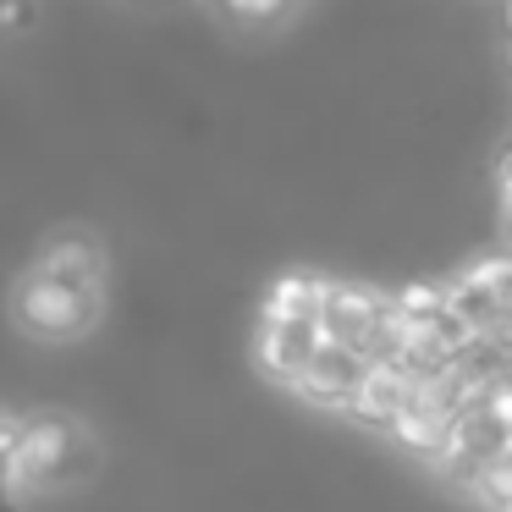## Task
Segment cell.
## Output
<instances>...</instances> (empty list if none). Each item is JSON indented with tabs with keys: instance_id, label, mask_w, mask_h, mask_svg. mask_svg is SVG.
Here are the masks:
<instances>
[{
	"instance_id": "cell-1",
	"label": "cell",
	"mask_w": 512,
	"mask_h": 512,
	"mask_svg": "<svg viewBox=\"0 0 512 512\" xmlns=\"http://www.w3.org/2000/svg\"><path fill=\"white\" fill-rule=\"evenodd\" d=\"M100 468V441L72 413H28L17 446L0 463V496L6 501H45L61 490L94 479Z\"/></svg>"
},
{
	"instance_id": "cell-2",
	"label": "cell",
	"mask_w": 512,
	"mask_h": 512,
	"mask_svg": "<svg viewBox=\"0 0 512 512\" xmlns=\"http://www.w3.org/2000/svg\"><path fill=\"white\" fill-rule=\"evenodd\" d=\"M100 309H105V292L67 287V281L45 276V270H34V265L12 281V320L23 325L28 336H39V342H67V336L94 331V325H100Z\"/></svg>"
},
{
	"instance_id": "cell-3",
	"label": "cell",
	"mask_w": 512,
	"mask_h": 512,
	"mask_svg": "<svg viewBox=\"0 0 512 512\" xmlns=\"http://www.w3.org/2000/svg\"><path fill=\"white\" fill-rule=\"evenodd\" d=\"M380 320H386V292L364 287V281H331V292L320 303V320H314V336L325 347H353V353L375 358Z\"/></svg>"
},
{
	"instance_id": "cell-4",
	"label": "cell",
	"mask_w": 512,
	"mask_h": 512,
	"mask_svg": "<svg viewBox=\"0 0 512 512\" xmlns=\"http://www.w3.org/2000/svg\"><path fill=\"white\" fill-rule=\"evenodd\" d=\"M34 270L67 281V287H83V292H105L111 254H105V237L100 232H89V226H67V232H56L45 248H39Z\"/></svg>"
},
{
	"instance_id": "cell-5",
	"label": "cell",
	"mask_w": 512,
	"mask_h": 512,
	"mask_svg": "<svg viewBox=\"0 0 512 512\" xmlns=\"http://www.w3.org/2000/svg\"><path fill=\"white\" fill-rule=\"evenodd\" d=\"M413 386H419V375H413L397 353H375L364 364V375H358V391H353L347 408H353L364 424H380V430H386V424L413 402Z\"/></svg>"
},
{
	"instance_id": "cell-6",
	"label": "cell",
	"mask_w": 512,
	"mask_h": 512,
	"mask_svg": "<svg viewBox=\"0 0 512 512\" xmlns=\"http://www.w3.org/2000/svg\"><path fill=\"white\" fill-rule=\"evenodd\" d=\"M364 364L369 358L364 353H353V347H314L309 353V364L298 369V375L287 380L298 397H309V402H320V408H347L353 402V391H358V375H364Z\"/></svg>"
},
{
	"instance_id": "cell-7",
	"label": "cell",
	"mask_w": 512,
	"mask_h": 512,
	"mask_svg": "<svg viewBox=\"0 0 512 512\" xmlns=\"http://www.w3.org/2000/svg\"><path fill=\"white\" fill-rule=\"evenodd\" d=\"M507 446H512V435L501 430V424H490L479 408H463V413L452 419V435H446L441 468L457 479V485H468V479H474L485 463H496Z\"/></svg>"
},
{
	"instance_id": "cell-8",
	"label": "cell",
	"mask_w": 512,
	"mask_h": 512,
	"mask_svg": "<svg viewBox=\"0 0 512 512\" xmlns=\"http://www.w3.org/2000/svg\"><path fill=\"white\" fill-rule=\"evenodd\" d=\"M325 292H331V276H320V270H281L265 287V314H259V325H303V331H314Z\"/></svg>"
},
{
	"instance_id": "cell-9",
	"label": "cell",
	"mask_w": 512,
	"mask_h": 512,
	"mask_svg": "<svg viewBox=\"0 0 512 512\" xmlns=\"http://www.w3.org/2000/svg\"><path fill=\"white\" fill-rule=\"evenodd\" d=\"M314 347H320V336L303 331V325H259V336H254V364L265 369L270 380H281V386H287V380L298 375L303 364H309Z\"/></svg>"
},
{
	"instance_id": "cell-10",
	"label": "cell",
	"mask_w": 512,
	"mask_h": 512,
	"mask_svg": "<svg viewBox=\"0 0 512 512\" xmlns=\"http://www.w3.org/2000/svg\"><path fill=\"white\" fill-rule=\"evenodd\" d=\"M463 281H468V287H479V292H490V303H496V309L507 314V325H512V248H507V254L474 259V265L463 270Z\"/></svg>"
},
{
	"instance_id": "cell-11",
	"label": "cell",
	"mask_w": 512,
	"mask_h": 512,
	"mask_svg": "<svg viewBox=\"0 0 512 512\" xmlns=\"http://www.w3.org/2000/svg\"><path fill=\"white\" fill-rule=\"evenodd\" d=\"M391 309L408 314V320H430V314H446V281H408V287L391 292Z\"/></svg>"
},
{
	"instance_id": "cell-12",
	"label": "cell",
	"mask_w": 512,
	"mask_h": 512,
	"mask_svg": "<svg viewBox=\"0 0 512 512\" xmlns=\"http://www.w3.org/2000/svg\"><path fill=\"white\" fill-rule=\"evenodd\" d=\"M292 0H226V12L248 17V23H270V17H281Z\"/></svg>"
},
{
	"instance_id": "cell-13",
	"label": "cell",
	"mask_w": 512,
	"mask_h": 512,
	"mask_svg": "<svg viewBox=\"0 0 512 512\" xmlns=\"http://www.w3.org/2000/svg\"><path fill=\"white\" fill-rule=\"evenodd\" d=\"M28 17H34L28 0H0V28H28Z\"/></svg>"
},
{
	"instance_id": "cell-14",
	"label": "cell",
	"mask_w": 512,
	"mask_h": 512,
	"mask_svg": "<svg viewBox=\"0 0 512 512\" xmlns=\"http://www.w3.org/2000/svg\"><path fill=\"white\" fill-rule=\"evenodd\" d=\"M496 182H501V188H512V144L501 149V160H496Z\"/></svg>"
},
{
	"instance_id": "cell-15",
	"label": "cell",
	"mask_w": 512,
	"mask_h": 512,
	"mask_svg": "<svg viewBox=\"0 0 512 512\" xmlns=\"http://www.w3.org/2000/svg\"><path fill=\"white\" fill-rule=\"evenodd\" d=\"M507 23H512V0H507Z\"/></svg>"
},
{
	"instance_id": "cell-16",
	"label": "cell",
	"mask_w": 512,
	"mask_h": 512,
	"mask_svg": "<svg viewBox=\"0 0 512 512\" xmlns=\"http://www.w3.org/2000/svg\"><path fill=\"white\" fill-rule=\"evenodd\" d=\"M507 512H512V507H507Z\"/></svg>"
}]
</instances>
